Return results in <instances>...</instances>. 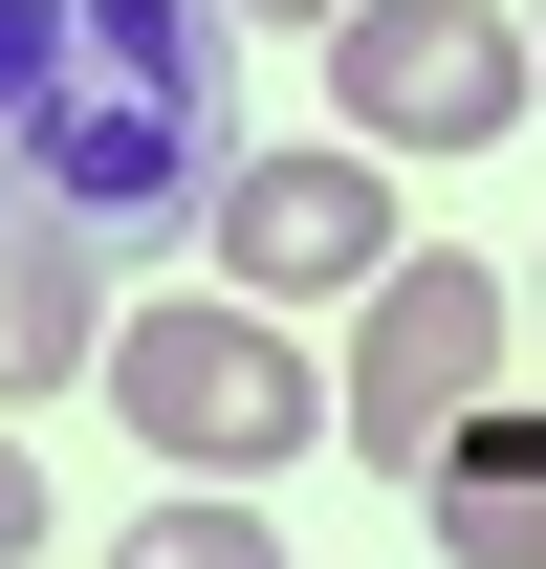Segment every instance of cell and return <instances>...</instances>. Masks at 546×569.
I'll return each mask as SVG.
<instances>
[{"mask_svg": "<svg viewBox=\"0 0 546 569\" xmlns=\"http://www.w3.org/2000/svg\"><path fill=\"white\" fill-rule=\"evenodd\" d=\"M241 0H0V198L88 219L110 263L219 241L241 176Z\"/></svg>", "mask_w": 546, "mask_h": 569, "instance_id": "cell-1", "label": "cell"}, {"mask_svg": "<svg viewBox=\"0 0 546 569\" xmlns=\"http://www.w3.org/2000/svg\"><path fill=\"white\" fill-rule=\"evenodd\" d=\"M88 395H110L175 482H284L306 438H350V372H306L284 307H241V284H153V307H110V372H88Z\"/></svg>", "mask_w": 546, "mask_h": 569, "instance_id": "cell-2", "label": "cell"}, {"mask_svg": "<svg viewBox=\"0 0 546 569\" xmlns=\"http://www.w3.org/2000/svg\"><path fill=\"white\" fill-rule=\"evenodd\" d=\"M503 351H525V284L459 263V241H415V263L350 307V460H372V482H437L459 417L503 395Z\"/></svg>", "mask_w": 546, "mask_h": 569, "instance_id": "cell-3", "label": "cell"}, {"mask_svg": "<svg viewBox=\"0 0 546 569\" xmlns=\"http://www.w3.org/2000/svg\"><path fill=\"white\" fill-rule=\"evenodd\" d=\"M328 110L372 153H503L546 110V44H525V0H350L328 22Z\"/></svg>", "mask_w": 546, "mask_h": 569, "instance_id": "cell-4", "label": "cell"}, {"mask_svg": "<svg viewBox=\"0 0 546 569\" xmlns=\"http://www.w3.org/2000/svg\"><path fill=\"white\" fill-rule=\"evenodd\" d=\"M415 241H394V153L328 132V153H241L219 176V284L241 307H372Z\"/></svg>", "mask_w": 546, "mask_h": 569, "instance_id": "cell-5", "label": "cell"}, {"mask_svg": "<svg viewBox=\"0 0 546 569\" xmlns=\"http://www.w3.org/2000/svg\"><path fill=\"white\" fill-rule=\"evenodd\" d=\"M67 372H110V241L44 219V198H0V417L67 395Z\"/></svg>", "mask_w": 546, "mask_h": 569, "instance_id": "cell-6", "label": "cell"}, {"mask_svg": "<svg viewBox=\"0 0 546 569\" xmlns=\"http://www.w3.org/2000/svg\"><path fill=\"white\" fill-rule=\"evenodd\" d=\"M415 503H437V548H459V569H546V417H503V395H481L459 460H437Z\"/></svg>", "mask_w": 546, "mask_h": 569, "instance_id": "cell-7", "label": "cell"}, {"mask_svg": "<svg viewBox=\"0 0 546 569\" xmlns=\"http://www.w3.org/2000/svg\"><path fill=\"white\" fill-rule=\"evenodd\" d=\"M110 569H284V526H263V482H175L110 526Z\"/></svg>", "mask_w": 546, "mask_h": 569, "instance_id": "cell-8", "label": "cell"}, {"mask_svg": "<svg viewBox=\"0 0 546 569\" xmlns=\"http://www.w3.org/2000/svg\"><path fill=\"white\" fill-rule=\"evenodd\" d=\"M0 569H44V460L0 438Z\"/></svg>", "mask_w": 546, "mask_h": 569, "instance_id": "cell-9", "label": "cell"}, {"mask_svg": "<svg viewBox=\"0 0 546 569\" xmlns=\"http://www.w3.org/2000/svg\"><path fill=\"white\" fill-rule=\"evenodd\" d=\"M241 22H306V44H328V22H350V0H241Z\"/></svg>", "mask_w": 546, "mask_h": 569, "instance_id": "cell-10", "label": "cell"}, {"mask_svg": "<svg viewBox=\"0 0 546 569\" xmlns=\"http://www.w3.org/2000/svg\"><path fill=\"white\" fill-rule=\"evenodd\" d=\"M525 329H546V241H525Z\"/></svg>", "mask_w": 546, "mask_h": 569, "instance_id": "cell-11", "label": "cell"}, {"mask_svg": "<svg viewBox=\"0 0 546 569\" xmlns=\"http://www.w3.org/2000/svg\"><path fill=\"white\" fill-rule=\"evenodd\" d=\"M525 44H546V0H525Z\"/></svg>", "mask_w": 546, "mask_h": 569, "instance_id": "cell-12", "label": "cell"}]
</instances>
